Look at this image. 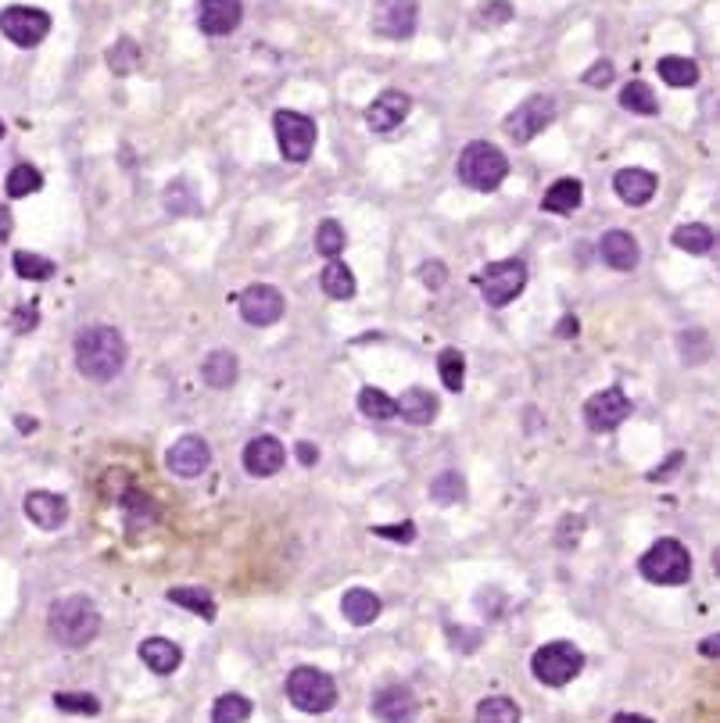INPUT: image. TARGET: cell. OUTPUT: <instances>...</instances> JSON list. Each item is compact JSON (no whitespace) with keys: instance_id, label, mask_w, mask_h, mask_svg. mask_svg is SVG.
I'll use <instances>...</instances> for the list:
<instances>
[{"instance_id":"cell-1","label":"cell","mask_w":720,"mask_h":723,"mask_svg":"<svg viewBox=\"0 0 720 723\" xmlns=\"http://www.w3.org/2000/svg\"><path fill=\"white\" fill-rule=\"evenodd\" d=\"M126 337L115 326H90L76 337V366L86 380L108 383L126 366Z\"/></svg>"},{"instance_id":"cell-2","label":"cell","mask_w":720,"mask_h":723,"mask_svg":"<svg viewBox=\"0 0 720 723\" xmlns=\"http://www.w3.org/2000/svg\"><path fill=\"white\" fill-rule=\"evenodd\" d=\"M47 627H51L54 641H61L65 648H83L97 638V630H101V613H97V605L86 595H69V598H58V602L51 605Z\"/></svg>"},{"instance_id":"cell-3","label":"cell","mask_w":720,"mask_h":723,"mask_svg":"<svg viewBox=\"0 0 720 723\" xmlns=\"http://www.w3.org/2000/svg\"><path fill=\"white\" fill-rule=\"evenodd\" d=\"M506 176H509V162L495 144L477 140V144H466L463 154H459V179H463V187L491 194L495 187H502Z\"/></svg>"},{"instance_id":"cell-4","label":"cell","mask_w":720,"mask_h":723,"mask_svg":"<svg viewBox=\"0 0 720 723\" xmlns=\"http://www.w3.org/2000/svg\"><path fill=\"white\" fill-rule=\"evenodd\" d=\"M638 570H642V577L652 580V584H685V580L692 577V555L685 552L681 541L663 537V541H656V545L638 559Z\"/></svg>"},{"instance_id":"cell-5","label":"cell","mask_w":720,"mask_h":723,"mask_svg":"<svg viewBox=\"0 0 720 723\" xmlns=\"http://www.w3.org/2000/svg\"><path fill=\"white\" fill-rule=\"evenodd\" d=\"M287 698L301 713H326L337 702V684L330 673L316 670V666H298L287 677Z\"/></svg>"},{"instance_id":"cell-6","label":"cell","mask_w":720,"mask_h":723,"mask_svg":"<svg viewBox=\"0 0 720 723\" xmlns=\"http://www.w3.org/2000/svg\"><path fill=\"white\" fill-rule=\"evenodd\" d=\"M584 666V655L577 652L570 641H549V645H541L531 659V670L541 684H549V688H563L570 684L581 673Z\"/></svg>"},{"instance_id":"cell-7","label":"cell","mask_w":720,"mask_h":723,"mask_svg":"<svg viewBox=\"0 0 720 723\" xmlns=\"http://www.w3.org/2000/svg\"><path fill=\"white\" fill-rule=\"evenodd\" d=\"M273 129H276V144L287 162L301 165L312 158V147H316V122L301 111H276L273 115Z\"/></svg>"},{"instance_id":"cell-8","label":"cell","mask_w":720,"mask_h":723,"mask_svg":"<svg viewBox=\"0 0 720 723\" xmlns=\"http://www.w3.org/2000/svg\"><path fill=\"white\" fill-rule=\"evenodd\" d=\"M477 283H480V290H484V301L502 308L527 287V265H523L520 258H502V262L484 265Z\"/></svg>"},{"instance_id":"cell-9","label":"cell","mask_w":720,"mask_h":723,"mask_svg":"<svg viewBox=\"0 0 720 723\" xmlns=\"http://www.w3.org/2000/svg\"><path fill=\"white\" fill-rule=\"evenodd\" d=\"M552 119H556V101L545 94L531 97V101H523L520 108H513L506 115V133L509 140H516V144H531L538 133H545V129L552 126Z\"/></svg>"},{"instance_id":"cell-10","label":"cell","mask_w":720,"mask_h":723,"mask_svg":"<svg viewBox=\"0 0 720 723\" xmlns=\"http://www.w3.org/2000/svg\"><path fill=\"white\" fill-rule=\"evenodd\" d=\"M0 33L15 47H36L51 33V15L40 8H26V4H11V8L0 11Z\"/></svg>"},{"instance_id":"cell-11","label":"cell","mask_w":720,"mask_h":723,"mask_svg":"<svg viewBox=\"0 0 720 723\" xmlns=\"http://www.w3.org/2000/svg\"><path fill=\"white\" fill-rule=\"evenodd\" d=\"M631 398H627L620 387H606V391L592 394V398L584 401V423L588 430L595 434H609V430H617L627 416H631Z\"/></svg>"},{"instance_id":"cell-12","label":"cell","mask_w":720,"mask_h":723,"mask_svg":"<svg viewBox=\"0 0 720 723\" xmlns=\"http://www.w3.org/2000/svg\"><path fill=\"white\" fill-rule=\"evenodd\" d=\"M420 4L416 0H377L373 4V33L384 40H405L416 33Z\"/></svg>"},{"instance_id":"cell-13","label":"cell","mask_w":720,"mask_h":723,"mask_svg":"<svg viewBox=\"0 0 720 723\" xmlns=\"http://www.w3.org/2000/svg\"><path fill=\"white\" fill-rule=\"evenodd\" d=\"M237 308L244 315V323L251 326H273L283 315V294L269 283H251L237 298Z\"/></svg>"},{"instance_id":"cell-14","label":"cell","mask_w":720,"mask_h":723,"mask_svg":"<svg viewBox=\"0 0 720 723\" xmlns=\"http://www.w3.org/2000/svg\"><path fill=\"white\" fill-rule=\"evenodd\" d=\"M208 462H212V448H208L205 437L198 434H187L180 437V441L172 444L169 451H165V466H169V473H176V477H201L208 469Z\"/></svg>"},{"instance_id":"cell-15","label":"cell","mask_w":720,"mask_h":723,"mask_svg":"<svg viewBox=\"0 0 720 723\" xmlns=\"http://www.w3.org/2000/svg\"><path fill=\"white\" fill-rule=\"evenodd\" d=\"M409 111H412V101L402 90H384V94L366 108V126L373 129V133H391V129H398L409 119Z\"/></svg>"},{"instance_id":"cell-16","label":"cell","mask_w":720,"mask_h":723,"mask_svg":"<svg viewBox=\"0 0 720 723\" xmlns=\"http://www.w3.org/2000/svg\"><path fill=\"white\" fill-rule=\"evenodd\" d=\"M283 462H287V448L269 434L255 437L244 448V469H248L251 477H273V473L283 469Z\"/></svg>"},{"instance_id":"cell-17","label":"cell","mask_w":720,"mask_h":723,"mask_svg":"<svg viewBox=\"0 0 720 723\" xmlns=\"http://www.w3.org/2000/svg\"><path fill=\"white\" fill-rule=\"evenodd\" d=\"M240 0H201L198 8V26L208 36H230L240 26Z\"/></svg>"},{"instance_id":"cell-18","label":"cell","mask_w":720,"mask_h":723,"mask_svg":"<svg viewBox=\"0 0 720 723\" xmlns=\"http://www.w3.org/2000/svg\"><path fill=\"white\" fill-rule=\"evenodd\" d=\"M26 516L29 523H36L40 530H58L69 519V502L61 494L51 491H33L26 494Z\"/></svg>"},{"instance_id":"cell-19","label":"cell","mask_w":720,"mask_h":723,"mask_svg":"<svg viewBox=\"0 0 720 723\" xmlns=\"http://www.w3.org/2000/svg\"><path fill=\"white\" fill-rule=\"evenodd\" d=\"M373 713L384 723H409L416 716V695L402 684H391V688L377 691L373 698Z\"/></svg>"},{"instance_id":"cell-20","label":"cell","mask_w":720,"mask_h":723,"mask_svg":"<svg viewBox=\"0 0 720 723\" xmlns=\"http://www.w3.org/2000/svg\"><path fill=\"white\" fill-rule=\"evenodd\" d=\"M599 255H602V262H606L609 269H617V273H631V269L638 265V258H642V251H638V240L631 237V233L613 230V233H606V237H602Z\"/></svg>"},{"instance_id":"cell-21","label":"cell","mask_w":720,"mask_h":723,"mask_svg":"<svg viewBox=\"0 0 720 723\" xmlns=\"http://www.w3.org/2000/svg\"><path fill=\"white\" fill-rule=\"evenodd\" d=\"M613 190H617V197L624 201V205H649L652 194H656V176L645 169H620L617 176H613Z\"/></svg>"},{"instance_id":"cell-22","label":"cell","mask_w":720,"mask_h":723,"mask_svg":"<svg viewBox=\"0 0 720 723\" xmlns=\"http://www.w3.org/2000/svg\"><path fill=\"white\" fill-rule=\"evenodd\" d=\"M140 659H144V666L147 670H155V673H176L180 670V663H183V648L176 645V641H169V638H147L144 645H140Z\"/></svg>"},{"instance_id":"cell-23","label":"cell","mask_w":720,"mask_h":723,"mask_svg":"<svg viewBox=\"0 0 720 723\" xmlns=\"http://www.w3.org/2000/svg\"><path fill=\"white\" fill-rule=\"evenodd\" d=\"M398 416L412 426L434 423V416H438V398L430 391H423V387H409V391L398 398Z\"/></svg>"},{"instance_id":"cell-24","label":"cell","mask_w":720,"mask_h":723,"mask_svg":"<svg viewBox=\"0 0 720 723\" xmlns=\"http://www.w3.org/2000/svg\"><path fill=\"white\" fill-rule=\"evenodd\" d=\"M341 613L348 623H355V627H366V623H373L380 616V598L369 591V587H352L348 595L341 598Z\"/></svg>"},{"instance_id":"cell-25","label":"cell","mask_w":720,"mask_h":723,"mask_svg":"<svg viewBox=\"0 0 720 723\" xmlns=\"http://www.w3.org/2000/svg\"><path fill=\"white\" fill-rule=\"evenodd\" d=\"M584 201V187L577 183V179H556L549 187V194L541 197V208L545 212H556V215H566V212H574L577 205Z\"/></svg>"},{"instance_id":"cell-26","label":"cell","mask_w":720,"mask_h":723,"mask_svg":"<svg viewBox=\"0 0 720 723\" xmlns=\"http://www.w3.org/2000/svg\"><path fill=\"white\" fill-rule=\"evenodd\" d=\"M237 373H240V366H237V355H233V351H212V355L205 358V366H201V376H205V383L215 387V391L233 387Z\"/></svg>"},{"instance_id":"cell-27","label":"cell","mask_w":720,"mask_h":723,"mask_svg":"<svg viewBox=\"0 0 720 723\" xmlns=\"http://www.w3.org/2000/svg\"><path fill=\"white\" fill-rule=\"evenodd\" d=\"M319 287H323L326 298L348 301L355 298V273L344 262H330L323 273H319Z\"/></svg>"},{"instance_id":"cell-28","label":"cell","mask_w":720,"mask_h":723,"mask_svg":"<svg viewBox=\"0 0 720 723\" xmlns=\"http://www.w3.org/2000/svg\"><path fill=\"white\" fill-rule=\"evenodd\" d=\"M674 247H681L685 255H710L713 251V233H710V226H703V222H685V226H678L674 230Z\"/></svg>"},{"instance_id":"cell-29","label":"cell","mask_w":720,"mask_h":723,"mask_svg":"<svg viewBox=\"0 0 720 723\" xmlns=\"http://www.w3.org/2000/svg\"><path fill=\"white\" fill-rule=\"evenodd\" d=\"M122 512H126V527H129V534H137V530H144L147 523H155V516H158V509H155V502L147 498L144 491H133L122 498Z\"/></svg>"},{"instance_id":"cell-30","label":"cell","mask_w":720,"mask_h":723,"mask_svg":"<svg viewBox=\"0 0 720 723\" xmlns=\"http://www.w3.org/2000/svg\"><path fill=\"white\" fill-rule=\"evenodd\" d=\"M169 602L183 605V609H190V613H198L205 623L215 620V598L208 595V591H201V587H172Z\"/></svg>"},{"instance_id":"cell-31","label":"cell","mask_w":720,"mask_h":723,"mask_svg":"<svg viewBox=\"0 0 720 723\" xmlns=\"http://www.w3.org/2000/svg\"><path fill=\"white\" fill-rule=\"evenodd\" d=\"M477 723H520V706L506 695H491L477 706Z\"/></svg>"},{"instance_id":"cell-32","label":"cell","mask_w":720,"mask_h":723,"mask_svg":"<svg viewBox=\"0 0 720 723\" xmlns=\"http://www.w3.org/2000/svg\"><path fill=\"white\" fill-rule=\"evenodd\" d=\"M620 104L627 111H635V115H656L660 111V101L652 94V86L642 83V79H631V83L620 90Z\"/></svg>"},{"instance_id":"cell-33","label":"cell","mask_w":720,"mask_h":723,"mask_svg":"<svg viewBox=\"0 0 720 723\" xmlns=\"http://www.w3.org/2000/svg\"><path fill=\"white\" fill-rule=\"evenodd\" d=\"M11 265H15V276H22V280H36V283L51 280V276L58 273V265H54L51 258L33 255V251H15Z\"/></svg>"},{"instance_id":"cell-34","label":"cell","mask_w":720,"mask_h":723,"mask_svg":"<svg viewBox=\"0 0 720 723\" xmlns=\"http://www.w3.org/2000/svg\"><path fill=\"white\" fill-rule=\"evenodd\" d=\"M140 65V47L137 40H129V36H122V40L112 43V51H108V69L115 72V76H133Z\"/></svg>"},{"instance_id":"cell-35","label":"cell","mask_w":720,"mask_h":723,"mask_svg":"<svg viewBox=\"0 0 720 723\" xmlns=\"http://www.w3.org/2000/svg\"><path fill=\"white\" fill-rule=\"evenodd\" d=\"M430 498L438 505H459L466 498V480L463 473H455V469H448V473H441V477H434V484H430Z\"/></svg>"},{"instance_id":"cell-36","label":"cell","mask_w":720,"mask_h":723,"mask_svg":"<svg viewBox=\"0 0 720 723\" xmlns=\"http://www.w3.org/2000/svg\"><path fill=\"white\" fill-rule=\"evenodd\" d=\"M660 76L670 86H695L699 83V65L692 58H660Z\"/></svg>"},{"instance_id":"cell-37","label":"cell","mask_w":720,"mask_h":723,"mask_svg":"<svg viewBox=\"0 0 720 723\" xmlns=\"http://www.w3.org/2000/svg\"><path fill=\"white\" fill-rule=\"evenodd\" d=\"M438 373H441V380H445V387L448 391H463V383H466V358H463V351L459 348H445L438 355Z\"/></svg>"},{"instance_id":"cell-38","label":"cell","mask_w":720,"mask_h":723,"mask_svg":"<svg viewBox=\"0 0 720 723\" xmlns=\"http://www.w3.org/2000/svg\"><path fill=\"white\" fill-rule=\"evenodd\" d=\"M359 409L369 419H395L398 416V401L387 398L380 387H362L359 391Z\"/></svg>"},{"instance_id":"cell-39","label":"cell","mask_w":720,"mask_h":723,"mask_svg":"<svg viewBox=\"0 0 720 723\" xmlns=\"http://www.w3.org/2000/svg\"><path fill=\"white\" fill-rule=\"evenodd\" d=\"M344 244H348V237H344V226L337 219H323L316 230V251L319 255H326L330 262H337V255L344 251Z\"/></svg>"},{"instance_id":"cell-40","label":"cell","mask_w":720,"mask_h":723,"mask_svg":"<svg viewBox=\"0 0 720 723\" xmlns=\"http://www.w3.org/2000/svg\"><path fill=\"white\" fill-rule=\"evenodd\" d=\"M251 716V702L244 695H223L212 706V723H244Z\"/></svg>"},{"instance_id":"cell-41","label":"cell","mask_w":720,"mask_h":723,"mask_svg":"<svg viewBox=\"0 0 720 723\" xmlns=\"http://www.w3.org/2000/svg\"><path fill=\"white\" fill-rule=\"evenodd\" d=\"M43 187V176L33 169V165H15L8 172V197H29Z\"/></svg>"},{"instance_id":"cell-42","label":"cell","mask_w":720,"mask_h":723,"mask_svg":"<svg viewBox=\"0 0 720 723\" xmlns=\"http://www.w3.org/2000/svg\"><path fill=\"white\" fill-rule=\"evenodd\" d=\"M678 348H681V355H685L688 366H699V362L710 358V341H706L703 330H685L678 337Z\"/></svg>"},{"instance_id":"cell-43","label":"cell","mask_w":720,"mask_h":723,"mask_svg":"<svg viewBox=\"0 0 720 723\" xmlns=\"http://www.w3.org/2000/svg\"><path fill=\"white\" fill-rule=\"evenodd\" d=\"M54 706L61 713H79V716H97L101 713V702L94 695H76V691H58L54 695Z\"/></svg>"},{"instance_id":"cell-44","label":"cell","mask_w":720,"mask_h":723,"mask_svg":"<svg viewBox=\"0 0 720 723\" xmlns=\"http://www.w3.org/2000/svg\"><path fill=\"white\" fill-rule=\"evenodd\" d=\"M133 491V484H129V473L126 469H108L104 473V480H101V494L108 498V502H119L122 505V498Z\"/></svg>"},{"instance_id":"cell-45","label":"cell","mask_w":720,"mask_h":723,"mask_svg":"<svg viewBox=\"0 0 720 723\" xmlns=\"http://www.w3.org/2000/svg\"><path fill=\"white\" fill-rule=\"evenodd\" d=\"M165 208L176 215L183 212H194L198 208V201H194V190L187 187V183H169V190H165Z\"/></svg>"},{"instance_id":"cell-46","label":"cell","mask_w":720,"mask_h":723,"mask_svg":"<svg viewBox=\"0 0 720 723\" xmlns=\"http://www.w3.org/2000/svg\"><path fill=\"white\" fill-rule=\"evenodd\" d=\"M480 26H506L509 18H513V4L509 0H495V4H484V8L477 11Z\"/></svg>"},{"instance_id":"cell-47","label":"cell","mask_w":720,"mask_h":723,"mask_svg":"<svg viewBox=\"0 0 720 723\" xmlns=\"http://www.w3.org/2000/svg\"><path fill=\"white\" fill-rule=\"evenodd\" d=\"M36 323H40V308L36 305H18L11 312V330L15 333H33Z\"/></svg>"},{"instance_id":"cell-48","label":"cell","mask_w":720,"mask_h":723,"mask_svg":"<svg viewBox=\"0 0 720 723\" xmlns=\"http://www.w3.org/2000/svg\"><path fill=\"white\" fill-rule=\"evenodd\" d=\"M420 280H423V287H427V290H441L448 283L445 262H423L420 265Z\"/></svg>"},{"instance_id":"cell-49","label":"cell","mask_w":720,"mask_h":723,"mask_svg":"<svg viewBox=\"0 0 720 723\" xmlns=\"http://www.w3.org/2000/svg\"><path fill=\"white\" fill-rule=\"evenodd\" d=\"M377 537H387V541H398V545H412L416 541V523H395V527H373Z\"/></svg>"},{"instance_id":"cell-50","label":"cell","mask_w":720,"mask_h":723,"mask_svg":"<svg viewBox=\"0 0 720 723\" xmlns=\"http://www.w3.org/2000/svg\"><path fill=\"white\" fill-rule=\"evenodd\" d=\"M581 530H584V519H577V516H566L563 523H559V537H556V545L559 548H570L581 537Z\"/></svg>"},{"instance_id":"cell-51","label":"cell","mask_w":720,"mask_h":723,"mask_svg":"<svg viewBox=\"0 0 720 723\" xmlns=\"http://www.w3.org/2000/svg\"><path fill=\"white\" fill-rule=\"evenodd\" d=\"M448 638L459 645V652H473V648L480 645V630H470V627H448Z\"/></svg>"},{"instance_id":"cell-52","label":"cell","mask_w":720,"mask_h":723,"mask_svg":"<svg viewBox=\"0 0 720 723\" xmlns=\"http://www.w3.org/2000/svg\"><path fill=\"white\" fill-rule=\"evenodd\" d=\"M584 83L588 86H609L613 83V65H609V61H595L592 69L584 72Z\"/></svg>"},{"instance_id":"cell-53","label":"cell","mask_w":720,"mask_h":723,"mask_svg":"<svg viewBox=\"0 0 720 723\" xmlns=\"http://www.w3.org/2000/svg\"><path fill=\"white\" fill-rule=\"evenodd\" d=\"M681 462H685V455H681V451H674V455H670V462H663V466L652 469L649 480H667V477H670V469H678Z\"/></svg>"},{"instance_id":"cell-54","label":"cell","mask_w":720,"mask_h":723,"mask_svg":"<svg viewBox=\"0 0 720 723\" xmlns=\"http://www.w3.org/2000/svg\"><path fill=\"white\" fill-rule=\"evenodd\" d=\"M577 330H581V326H577V319H574V315H563V319H559V326H556V337H563V341H570V337H577Z\"/></svg>"},{"instance_id":"cell-55","label":"cell","mask_w":720,"mask_h":723,"mask_svg":"<svg viewBox=\"0 0 720 723\" xmlns=\"http://www.w3.org/2000/svg\"><path fill=\"white\" fill-rule=\"evenodd\" d=\"M699 652H703L706 659H720V634H713V638L699 641Z\"/></svg>"},{"instance_id":"cell-56","label":"cell","mask_w":720,"mask_h":723,"mask_svg":"<svg viewBox=\"0 0 720 723\" xmlns=\"http://www.w3.org/2000/svg\"><path fill=\"white\" fill-rule=\"evenodd\" d=\"M11 230H15V222H11V212L4 205H0V240H8Z\"/></svg>"},{"instance_id":"cell-57","label":"cell","mask_w":720,"mask_h":723,"mask_svg":"<svg viewBox=\"0 0 720 723\" xmlns=\"http://www.w3.org/2000/svg\"><path fill=\"white\" fill-rule=\"evenodd\" d=\"M298 459L305 462V466H312V462H316V444L301 441V444H298Z\"/></svg>"},{"instance_id":"cell-58","label":"cell","mask_w":720,"mask_h":723,"mask_svg":"<svg viewBox=\"0 0 720 723\" xmlns=\"http://www.w3.org/2000/svg\"><path fill=\"white\" fill-rule=\"evenodd\" d=\"M613 723H649V720H645V716H635V713H617Z\"/></svg>"},{"instance_id":"cell-59","label":"cell","mask_w":720,"mask_h":723,"mask_svg":"<svg viewBox=\"0 0 720 723\" xmlns=\"http://www.w3.org/2000/svg\"><path fill=\"white\" fill-rule=\"evenodd\" d=\"M18 430H22V434H29V430H36V419H29V416H18Z\"/></svg>"},{"instance_id":"cell-60","label":"cell","mask_w":720,"mask_h":723,"mask_svg":"<svg viewBox=\"0 0 720 723\" xmlns=\"http://www.w3.org/2000/svg\"><path fill=\"white\" fill-rule=\"evenodd\" d=\"M713 570H717V577H720V548L713 552Z\"/></svg>"},{"instance_id":"cell-61","label":"cell","mask_w":720,"mask_h":723,"mask_svg":"<svg viewBox=\"0 0 720 723\" xmlns=\"http://www.w3.org/2000/svg\"><path fill=\"white\" fill-rule=\"evenodd\" d=\"M713 247H717V265H720V240H713Z\"/></svg>"},{"instance_id":"cell-62","label":"cell","mask_w":720,"mask_h":723,"mask_svg":"<svg viewBox=\"0 0 720 723\" xmlns=\"http://www.w3.org/2000/svg\"><path fill=\"white\" fill-rule=\"evenodd\" d=\"M4 133H8V129H4V119H0V140H4Z\"/></svg>"}]
</instances>
